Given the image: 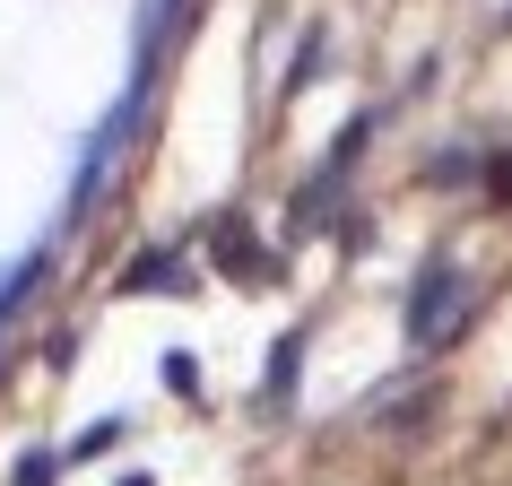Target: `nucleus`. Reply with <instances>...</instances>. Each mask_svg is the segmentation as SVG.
<instances>
[{"label":"nucleus","mask_w":512,"mask_h":486,"mask_svg":"<svg viewBox=\"0 0 512 486\" xmlns=\"http://www.w3.org/2000/svg\"><path fill=\"white\" fill-rule=\"evenodd\" d=\"M452 296H460V270H452V261H434V270L417 278V296H408V330H417V339H452V330H443Z\"/></svg>","instance_id":"nucleus-1"},{"label":"nucleus","mask_w":512,"mask_h":486,"mask_svg":"<svg viewBox=\"0 0 512 486\" xmlns=\"http://www.w3.org/2000/svg\"><path fill=\"white\" fill-rule=\"evenodd\" d=\"M486 183H495V200H512V157H495V165H486Z\"/></svg>","instance_id":"nucleus-3"},{"label":"nucleus","mask_w":512,"mask_h":486,"mask_svg":"<svg viewBox=\"0 0 512 486\" xmlns=\"http://www.w3.org/2000/svg\"><path fill=\"white\" fill-rule=\"evenodd\" d=\"M122 486H148V478H122Z\"/></svg>","instance_id":"nucleus-4"},{"label":"nucleus","mask_w":512,"mask_h":486,"mask_svg":"<svg viewBox=\"0 0 512 486\" xmlns=\"http://www.w3.org/2000/svg\"><path fill=\"white\" fill-rule=\"evenodd\" d=\"M217 243H226V270H235L243 287H261V278H270V252H261V243L243 235L235 217H217Z\"/></svg>","instance_id":"nucleus-2"}]
</instances>
